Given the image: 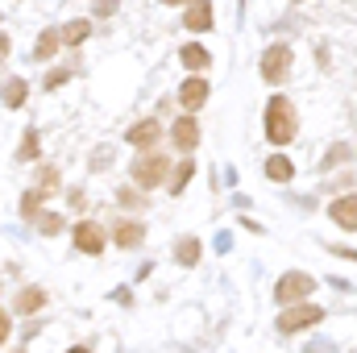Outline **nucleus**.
Listing matches in <instances>:
<instances>
[{
  "label": "nucleus",
  "mask_w": 357,
  "mask_h": 353,
  "mask_svg": "<svg viewBox=\"0 0 357 353\" xmlns=\"http://www.w3.org/2000/svg\"><path fill=\"white\" fill-rule=\"evenodd\" d=\"M67 200H71V208H84V204H88V195H84L79 187H75V191H67Z\"/></svg>",
  "instance_id": "nucleus-30"
},
{
  "label": "nucleus",
  "mask_w": 357,
  "mask_h": 353,
  "mask_svg": "<svg viewBox=\"0 0 357 353\" xmlns=\"http://www.w3.org/2000/svg\"><path fill=\"white\" fill-rule=\"evenodd\" d=\"M337 163H349V150H345V146H337V150H328V158H324V171H333Z\"/></svg>",
  "instance_id": "nucleus-26"
},
{
  "label": "nucleus",
  "mask_w": 357,
  "mask_h": 353,
  "mask_svg": "<svg viewBox=\"0 0 357 353\" xmlns=\"http://www.w3.org/2000/svg\"><path fill=\"white\" fill-rule=\"evenodd\" d=\"M191 175H195V163H191V158H183V163H178V171H171V179H167L171 195H183V191H187V183H191Z\"/></svg>",
  "instance_id": "nucleus-20"
},
{
  "label": "nucleus",
  "mask_w": 357,
  "mask_h": 353,
  "mask_svg": "<svg viewBox=\"0 0 357 353\" xmlns=\"http://www.w3.org/2000/svg\"><path fill=\"white\" fill-rule=\"evenodd\" d=\"M25 96H29V88H25V80H8L4 88H0V100H4V108H21L25 104Z\"/></svg>",
  "instance_id": "nucleus-19"
},
{
  "label": "nucleus",
  "mask_w": 357,
  "mask_h": 353,
  "mask_svg": "<svg viewBox=\"0 0 357 353\" xmlns=\"http://www.w3.org/2000/svg\"><path fill=\"white\" fill-rule=\"evenodd\" d=\"M42 204H46V191H42V187L25 191V195H21V216H25V220H33V216L42 212Z\"/></svg>",
  "instance_id": "nucleus-22"
},
{
  "label": "nucleus",
  "mask_w": 357,
  "mask_h": 353,
  "mask_svg": "<svg viewBox=\"0 0 357 353\" xmlns=\"http://www.w3.org/2000/svg\"><path fill=\"white\" fill-rule=\"evenodd\" d=\"M291 67H295V50H291L287 42H274V46H266V50H262L258 75H262V84H270V88H278V84H287Z\"/></svg>",
  "instance_id": "nucleus-2"
},
{
  "label": "nucleus",
  "mask_w": 357,
  "mask_h": 353,
  "mask_svg": "<svg viewBox=\"0 0 357 353\" xmlns=\"http://www.w3.org/2000/svg\"><path fill=\"white\" fill-rule=\"evenodd\" d=\"M129 179H133V187H142V191L162 187V183L171 179V158H167V154H158V150H146V154L133 163Z\"/></svg>",
  "instance_id": "nucleus-3"
},
{
  "label": "nucleus",
  "mask_w": 357,
  "mask_h": 353,
  "mask_svg": "<svg viewBox=\"0 0 357 353\" xmlns=\"http://www.w3.org/2000/svg\"><path fill=\"white\" fill-rule=\"evenodd\" d=\"M295 4H299V0H295Z\"/></svg>",
  "instance_id": "nucleus-35"
},
{
  "label": "nucleus",
  "mask_w": 357,
  "mask_h": 353,
  "mask_svg": "<svg viewBox=\"0 0 357 353\" xmlns=\"http://www.w3.org/2000/svg\"><path fill=\"white\" fill-rule=\"evenodd\" d=\"M67 353H91V350H88V345H71Z\"/></svg>",
  "instance_id": "nucleus-32"
},
{
  "label": "nucleus",
  "mask_w": 357,
  "mask_h": 353,
  "mask_svg": "<svg viewBox=\"0 0 357 353\" xmlns=\"http://www.w3.org/2000/svg\"><path fill=\"white\" fill-rule=\"evenodd\" d=\"M171 142H175L178 154H191L199 146V121H195V112H178L175 125H171Z\"/></svg>",
  "instance_id": "nucleus-8"
},
{
  "label": "nucleus",
  "mask_w": 357,
  "mask_h": 353,
  "mask_svg": "<svg viewBox=\"0 0 357 353\" xmlns=\"http://www.w3.org/2000/svg\"><path fill=\"white\" fill-rule=\"evenodd\" d=\"M91 13L96 17H112L116 13V0H91Z\"/></svg>",
  "instance_id": "nucleus-27"
},
{
  "label": "nucleus",
  "mask_w": 357,
  "mask_h": 353,
  "mask_svg": "<svg viewBox=\"0 0 357 353\" xmlns=\"http://www.w3.org/2000/svg\"><path fill=\"white\" fill-rule=\"evenodd\" d=\"M262 129H266L270 146H291V142H295V133H299V112H295V104H291L282 91H274V96L266 100Z\"/></svg>",
  "instance_id": "nucleus-1"
},
{
  "label": "nucleus",
  "mask_w": 357,
  "mask_h": 353,
  "mask_svg": "<svg viewBox=\"0 0 357 353\" xmlns=\"http://www.w3.org/2000/svg\"><path fill=\"white\" fill-rule=\"evenodd\" d=\"M17 353H25V350H17Z\"/></svg>",
  "instance_id": "nucleus-34"
},
{
  "label": "nucleus",
  "mask_w": 357,
  "mask_h": 353,
  "mask_svg": "<svg viewBox=\"0 0 357 353\" xmlns=\"http://www.w3.org/2000/svg\"><path fill=\"white\" fill-rule=\"evenodd\" d=\"M8 333H13V316H8V312L0 308V345L8 341Z\"/></svg>",
  "instance_id": "nucleus-29"
},
{
  "label": "nucleus",
  "mask_w": 357,
  "mask_h": 353,
  "mask_svg": "<svg viewBox=\"0 0 357 353\" xmlns=\"http://www.w3.org/2000/svg\"><path fill=\"white\" fill-rule=\"evenodd\" d=\"M38 142H42V137H38V129H25V133H21V150H17V158H21V163H33V158L42 154V146H38Z\"/></svg>",
  "instance_id": "nucleus-21"
},
{
  "label": "nucleus",
  "mask_w": 357,
  "mask_h": 353,
  "mask_svg": "<svg viewBox=\"0 0 357 353\" xmlns=\"http://www.w3.org/2000/svg\"><path fill=\"white\" fill-rule=\"evenodd\" d=\"M208 96H212V80H204V75H187V80L178 84V104H183V112H199V108L208 104Z\"/></svg>",
  "instance_id": "nucleus-7"
},
{
  "label": "nucleus",
  "mask_w": 357,
  "mask_h": 353,
  "mask_svg": "<svg viewBox=\"0 0 357 353\" xmlns=\"http://www.w3.org/2000/svg\"><path fill=\"white\" fill-rule=\"evenodd\" d=\"M46 312V287H21L13 299V316H38Z\"/></svg>",
  "instance_id": "nucleus-14"
},
{
  "label": "nucleus",
  "mask_w": 357,
  "mask_h": 353,
  "mask_svg": "<svg viewBox=\"0 0 357 353\" xmlns=\"http://www.w3.org/2000/svg\"><path fill=\"white\" fill-rule=\"evenodd\" d=\"M162 4H171V8H175V4H187V0H162Z\"/></svg>",
  "instance_id": "nucleus-33"
},
{
  "label": "nucleus",
  "mask_w": 357,
  "mask_h": 353,
  "mask_svg": "<svg viewBox=\"0 0 357 353\" xmlns=\"http://www.w3.org/2000/svg\"><path fill=\"white\" fill-rule=\"evenodd\" d=\"M178 63H183L191 75H204V71L212 67V50H208L204 42H187V46H178Z\"/></svg>",
  "instance_id": "nucleus-13"
},
{
  "label": "nucleus",
  "mask_w": 357,
  "mask_h": 353,
  "mask_svg": "<svg viewBox=\"0 0 357 353\" xmlns=\"http://www.w3.org/2000/svg\"><path fill=\"white\" fill-rule=\"evenodd\" d=\"M4 54H8V38L0 33V59H4Z\"/></svg>",
  "instance_id": "nucleus-31"
},
{
  "label": "nucleus",
  "mask_w": 357,
  "mask_h": 353,
  "mask_svg": "<svg viewBox=\"0 0 357 353\" xmlns=\"http://www.w3.org/2000/svg\"><path fill=\"white\" fill-rule=\"evenodd\" d=\"M59 50H63L59 29H42V33H38V42H33V59H38V63H46V59H54Z\"/></svg>",
  "instance_id": "nucleus-16"
},
{
  "label": "nucleus",
  "mask_w": 357,
  "mask_h": 353,
  "mask_svg": "<svg viewBox=\"0 0 357 353\" xmlns=\"http://www.w3.org/2000/svg\"><path fill=\"white\" fill-rule=\"evenodd\" d=\"M262 171H266L270 183H291V179H295V163H291L287 154H270Z\"/></svg>",
  "instance_id": "nucleus-15"
},
{
  "label": "nucleus",
  "mask_w": 357,
  "mask_h": 353,
  "mask_svg": "<svg viewBox=\"0 0 357 353\" xmlns=\"http://www.w3.org/2000/svg\"><path fill=\"white\" fill-rule=\"evenodd\" d=\"M183 25H187L191 33H208V29L216 25L212 0H187V8H183Z\"/></svg>",
  "instance_id": "nucleus-11"
},
{
  "label": "nucleus",
  "mask_w": 357,
  "mask_h": 353,
  "mask_svg": "<svg viewBox=\"0 0 357 353\" xmlns=\"http://www.w3.org/2000/svg\"><path fill=\"white\" fill-rule=\"evenodd\" d=\"M158 137H162V125L154 121V117H146V121H137V125H129V133H125V142L137 150V154H146V150H154L158 146Z\"/></svg>",
  "instance_id": "nucleus-9"
},
{
  "label": "nucleus",
  "mask_w": 357,
  "mask_h": 353,
  "mask_svg": "<svg viewBox=\"0 0 357 353\" xmlns=\"http://www.w3.org/2000/svg\"><path fill=\"white\" fill-rule=\"evenodd\" d=\"M91 33V21H84V17H75V21H67L63 29H59V38H63V46H84Z\"/></svg>",
  "instance_id": "nucleus-17"
},
{
  "label": "nucleus",
  "mask_w": 357,
  "mask_h": 353,
  "mask_svg": "<svg viewBox=\"0 0 357 353\" xmlns=\"http://www.w3.org/2000/svg\"><path fill=\"white\" fill-rule=\"evenodd\" d=\"M328 220L345 233H357V195H337L328 204Z\"/></svg>",
  "instance_id": "nucleus-12"
},
{
  "label": "nucleus",
  "mask_w": 357,
  "mask_h": 353,
  "mask_svg": "<svg viewBox=\"0 0 357 353\" xmlns=\"http://www.w3.org/2000/svg\"><path fill=\"white\" fill-rule=\"evenodd\" d=\"M71 241H75V250H79V254L100 258V254H104V246H108V233H104V225H96V220H75Z\"/></svg>",
  "instance_id": "nucleus-6"
},
{
  "label": "nucleus",
  "mask_w": 357,
  "mask_h": 353,
  "mask_svg": "<svg viewBox=\"0 0 357 353\" xmlns=\"http://www.w3.org/2000/svg\"><path fill=\"white\" fill-rule=\"evenodd\" d=\"M312 291H316V278H312V274L287 270V274H278V283H274V303H278V308H291V303H303Z\"/></svg>",
  "instance_id": "nucleus-4"
},
{
  "label": "nucleus",
  "mask_w": 357,
  "mask_h": 353,
  "mask_svg": "<svg viewBox=\"0 0 357 353\" xmlns=\"http://www.w3.org/2000/svg\"><path fill=\"white\" fill-rule=\"evenodd\" d=\"M125 208H146V195H142V187L133 191V187H121V195H116Z\"/></svg>",
  "instance_id": "nucleus-25"
},
{
  "label": "nucleus",
  "mask_w": 357,
  "mask_h": 353,
  "mask_svg": "<svg viewBox=\"0 0 357 353\" xmlns=\"http://www.w3.org/2000/svg\"><path fill=\"white\" fill-rule=\"evenodd\" d=\"M112 246H121V250L146 246V220H133V216L116 220V225H112Z\"/></svg>",
  "instance_id": "nucleus-10"
},
{
  "label": "nucleus",
  "mask_w": 357,
  "mask_h": 353,
  "mask_svg": "<svg viewBox=\"0 0 357 353\" xmlns=\"http://www.w3.org/2000/svg\"><path fill=\"white\" fill-rule=\"evenodd\" d=\"M38 229H42L46 237H54V233H63V216H59V212H46V216H38Z\"/></svg>",
  "instance_id": "nucleus-24"
},
{
  "label": "nucleus",
  "mask_w": 357,
  "mask_h": 353,
  "mask_svg": "<svg viewBox=\"0 0 357 353\" xmlns=\"http://www.w3.org/2000/svg\"><path fill=\"white\" fill-rule=\"evenodd\" d=\"M320 320H324V308H316V303H291L287 312H278L274 329H278L282 337H295V333H303V329H316Z\"/></svg>",
  "instance_id": "nucleus-5"
},
{
  "label": "nucleus",
  "mask_w": 357,
  "mask_h": 353,
  "mask_svg": "<svg viewBox=\"0 0 357 353\" xmlns=\"http://www.w3.org/2000/svg\"><path fill=\"white\" fill-rule=\"evenodd\" d=\"M199 254H204V250H199V237H178L175 241V262L178 266H187V270L199 266Z\"/></svg>",
  "instance_id": "nucleus-18"
},
{
  "label": "nucleus",
  "mask_w": 357,
  "mask_h": 353,
  "mask_svg": "<svg viewBox=\"0 0 357 353\" xmlns=\"http://www.w3.org/2000/svg\"><path fill=\"white\" fill-rule=\"evenodd\" d=\"M59 183H63V175H59V167H54V163L38 167V187H42V191H59Z\"/></svg>",
  "instance_id": "nucleus-23"
},
{
  "label": "nucleus",
  "mask_w": 357,
  "mask_h": 353,
  "mask_svg": "<svg viewBox=\"0 0 357 353\" xmlns=\"http://www.w3.org/2000/svg\"><path fill=\"white\" fill-rule=\"evenodd\" d=\"M67 80H71V71H67V67H63V71H50V75H46V88L54 91V88H63Z\"/></svg>",
  "instance_id": "nucleus-28"
}]
</instances>
